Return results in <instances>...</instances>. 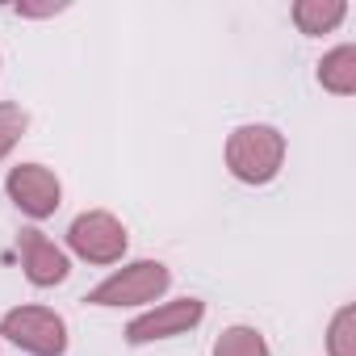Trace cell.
Here are the masks:
<instances>
[{
  "instance_id": "cell-1",
  "label": "cell",
  "mask_w": 356,
  "mask_h": 356,
  "mask_svg": "<svg viewBox=\"0 0 356 356\" xmlns=\"http://www.w3.org/2000/svg\"><path fill=\"white\" fill-rule=\"evenodd\" d=\"M285 163V134L277 126H239L227 138V168L243 185H268Z\"/></svg>"
},
{
  "instance_id": "cell-2",
  "label": "cell",
  "mask_w": 356,
  "mask_h": 356,
  "mask_svg": "<svg viewBox=\"0 0 356 356\" xmlns=\"http://www.w3.org/2000/svg\"><path fill=\"white\" fill-rule=\"evenodd\" d=\"M0 335L30 356H63L67 352V323L47 306H17L0 318Z\"/></svg>"
},
{
  "instance_id": "cell-3",
  "label": "cell",
  "mask_w": 356,
  "mask_h": 356,
  "mask_svg": "<svg viewBox=\"0 0 356 356\" xmlns=\"http://www.w3.org/2000/svg\"><path fill=\"white\" fill-rule=\"evenodd\" d=\"M168 285H172V273H168L159 260H134V264L118 268L113 277H105V281L88 293V302H92V306H147V302H155Z\"/></svg>"
},
{
  "instance_id": "cell-4",
  "label": "cell",
  "mask_w": 356,
  "mask_h": 356,
  "mask_svg": "<svg viewBox=\"0 0 356 356\" xmlns=\"http://www.w3.org/2000/svg\"><path fill=\"white\" fill-rule=\"evenodd\" d=\"M67 243L88 264H118L126 256V227L109 210H88L67 227Z\"/></svg>"
},
{
  "instance_id": "cell-5",
  "label": "cell",
  "mask_w": 356,
  "mask_h": 356,
  "mask_svg": "<svg viewBox=\"0 0 356 356\" xmlns=\"http://www.w3.org/2000/svg\"><path fill=\"white\" fill-rule=\"evenodd\" d=\"M13 206L30 218H51L63 202V185H59V176L42 163H17L9 172V181H5Z\"/></svg>"
},
{
  "instance_id": "cell-6",
  "label": "cell",
  "mask_w": 356,
  "mask_h": 356,
  "mask_svg": "<svg viewBox=\"0 0 356 356\" xmlns=\"http://www.w3.org/2000/svg\"><path fill=\"white\" fill-rule=\"evenodd\" d=\"M202 318H206V302H197V298H176V302H163V306L138 314V318L126 327V343H151V339L185 335V331H193Z\"/></svg>"
},
{
  "instance_id": "cell-7",
  "label": "cell",
  "mask_w": 356,
  "mask_h": 356,
  "mask_svg": "<svg viewBox=\"0 0 356 356\" xmlns=\"http://www.w3.org/2000/svg\"><path fill=\"white\" fill-rule=\"evenodd\" d=\"M17 256H22V268H26L30 285H38V289L59 285V281H67V273H72L63 248H55V239H47L38 227H26V231L17 235Z\"/></svg>"
},
{
  "instance_id": "cell-8",
  "label": "cell",
  "mask_w": 356,
  "mask_h": 356,
  "mask_svg": "<svg viewBox=\"0 0 356 356\" xmlns=\"http://www.w3.org/2000/svg\"><path fill=\"white\" fill-rule=\"evenodd\" d=\"M318 84L335 97H352L356 92V47L327 51L323 63H318Z\"/></svg>"
},
{
  "instance_id": "cell-9",
  "label": "cell",
  "mask_w": 356,
  "mask_h": 356,
  "mask_svg": "<svg viewBox=\"0 0 356 356\" xmlns=\"http://www.w3.org/2000/svg\"><path fill=\"white\" fill-rule=\"evenodd\" d=\"M343 17H348L343 0H298V5H293V22H298L302 34H327Z\"/></svg>"
},
{
  "instance_id": "cell-10",
  "label": "cell",
  "mask_w": 356,
  "mask_h": 356,
  "mask_svg": "<svg viewBox=\"0 0 356 356\" xmlns=\"http://www.w3.org/2000/svg\"><path fill=\"white\" fill-rule=\"evenodd\" d=\"M214 356H268V343L256 327H227L214 339Z\"/></svg>"
},
{
  "instance_id": "cell-11",
  "label": "cell",
  "mask_w": 356,
  "mask_h": 356,
  "mask_svg": "<svg viewBox=\"0 0 356 356\" xmlns=\"http://www.w3.org/2000/svg\"><path fill=\"white\" fill-rule=\"evenodd\" d=\"M327 356H356V306H339L327 327Z\"/></svg>"
},
{
  "instance_id": "cell-12",
  "label": "cell",
  "mask_w": 356,
  "mask_h": 356,
  "mask_svg": "<svg viewBox=\"0 0 356 356\" xmlns=\"http://www.w3.org/2000/svg\"><path fill=\"white\" fill-rule=\"evenodd\" d=\"M26 126H30V113H26L22 105H9V101H0V159H5V155H9V151L22 143Z\"/></svg>"
}]
</instances>
